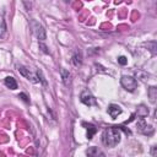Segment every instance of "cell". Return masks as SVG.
I'll return each instance as SVG.
<instances>
[{
    "label": "cell",
    "instance_id": "cell-18",
    "mask_svg": "<svg viewBox=\"0 0 157 157\" xmlns=\"http://www.w3.org/2000/svg\"><path fill=\"white\" fill-rule=\"evenodd\" d=\"M156 146H152V150H151V155H152V157H157V153H156Z\"/></svg>",
    "mask_w": 157,
    "mask_h": 157
},
{
    "label": "cell",
    "instance_id": "cell-15",
    "mask_svg": "<svg viewBox=\"0 0 157 157\" xmlns=\"http://www.w3.org/2000/svg\"><path fill=\"white\" fill-rule=\"evenodd\" d=\"M118 63H119L120 65H126V64H128V59H126L125 56H119V58H118Z\"/></svg>",
    "mask_w": 157,
    "mask_h": 157
},
{
    "label": "cell",
    "instance_id": "cell-13",
    "mask_svg": "<svg viewBox=\"0 0 157 157\" xmlns=\"http://www.w3.org/2000/svg\"><path fill=\"white\" fill-rule=\"evenodd\" d=\"M86 126H87V139L90 140V139H92V136L96 134L97 129H96L92 124H88V125H86Z\"/></svg>",
    "mask_w": 157,
    "mask_h": 157
},
{
    "label": "cell",
    "instance_id": "cell-3",
    "mask_svg": "<svg viewBox=\"0 0 157 157\" xmlns=\"http://www.w3.org/2000/svg\"><path fill=\"white\" fill-rule=\"evenodd\" d=\"M120 83H121V86H123L126 91H129V92H134L135 88L137 87V82H136V80H135L134 77H131V76H126V75L121 76V78H120Z\"/></svg>",
    "mask_w": 157,
    "mask_h": 157
},
{
    "label": "cell",
    "instance_id": "cell-9",
    "mask_svg": "<svg viewBox=\"0 0 157 157\" xmlns=\"http://www.w3.org/2000/svg\"><path fill=\"white\" fill-rule=\"evenodd\" d=\"M72 64L75 66H80L82 64V55L78 50H75L74 54H72Z\"/></svg>",
    "mask_w": 157,
    "mask_h": 157
},
{
    "label": "cell",
    "instance_id": "cell-19",
    "mask_svg": "<svg viewBox=\"0 0 157 157\" xmlns=\"http://www.w3.org/2000/svg\"><path fill=\"white\" fill-rule=\"evenodd\" d=\"M39 47L42 48V50H43L44 53H48V50H47V47H45L44 44H42V43H40V44H39Z\"/></svg>",
    "mask_w": 157,
    "mask_h": 157
},
{
    "label": "cell",
    "instance_id": "cell-11",
    "mask_svg": "<svg viewBox=\"0 0 157 157\" xmlns=\"http://www.w3.org/2000/svg\"><path fill=\"white\" fill-rule=\"evenodd\" d=\"M5 85H6L10 90H16V88H17V82H16V80H15L13 77H11V76H7V77L5 78Z\"/></svg>",
    "mask_w": 157,
    "mask_h": 157
},
{
    "label": "cell",
    "instance_id": "cell-1",
    "mask_svg": "<svg viewBox=\"0 0 157 157\" xmlns=\"http://www.w3.org/2000/svg\"><path fill=\"white\" fill-rule=\"evenodd\" d=\"M120 139H121L120 129H118L115 126L105 129L103 131V135H102V142L107 147H115L120 142Z\"/></svg>",
    "mask_w": 157,
    "mask_h": 157
},
{
    "label": "cell",
    "instance_id": "cell-12",
    "mask_svg": "<svg viewBox=\"0 0 157 157\" xmlns=\"http://www.w3.org/2000/svg\"><path fill=\"white\" fill-rule=\"evenodd\" d=\"M148 97H150V101L152 103L156 102V98H157V88L156 87H150L148 88Z\"/></svg>",
    "mask_w": 157,
    "mask_h": 157
},
{
    "label": "cell",
    "instance_id": "cell-6",
    "mask_svg": "<svg viewBox=\"0 0 157 157\" xmlns=\"http://www.w3.org/2000/svg\"><path fill=\"white\" fill-rule=\"evenodd\" d=\"M17 69H18V72H20L22 76H25L27 80H29V81H32V82H38V80L36 78L34 75H32V72L29 71V69L25 67L23 65H17Z\"/></svg>",
    "mask_w": 157,
    "mask_h": 157
},
{
    "label": "cell",
    "instance_id": "cell-2",
    "mask_svg": "<svg viewBox=\"0 0 157 157\" xmlns=\"http://www.w3.org/2000/svg\"><path fill=\"white\" fill-rule=\"evenodd\" d=\"M29 26L32 28V32L34 33V36L39 39V40H44L47 34H45V29L44 27L36 20H29Z\"/></svg>",
    "mask_w": 157,
    "mask_h": 157
},
{
    "label": "cell",
    "instance_id": "cell-8",
    "mask_svg": "<svg viewBox=\"0 0 157 157\" xmlns=\"http://www.w3.org/2000/svg\"><path fill=\"white\" fill-rule=\"evenodd\" d=\"M120 113H121V109H120L119 105H117V104H110V105L108 107V114H109L113 119H115Z\"/></svg>",
    "mask_w": 157,
    "mask_h": 157
},
{
    "label": "cell",
    "instance_id": "cell-4",
    "mask_svg": "<svg viewBox=\"0 0 157 157\" xmlns=\"http://www.w3.org/2000/svg\"><path fill=\"white\" fill-rule=\"evenodd\" d=\"M80 99H81V102H82L83 104H86V105H88V107H91V105H96V104H97L96 98L93 97V94H92L88 90H85V91L81 93Z\"/></svg>",
    "mask_w": 157,
    "mask_h": 157
},
{
    "label": "cell",
    "instance_id": "cell-10",
    "mask_svg": "<svg viewBox=\"0 0 157 157\" xmlns=\"http://www.w3.org/2000/svg\"><path fill=\"white\" fill-rule=\"evenodd\" d=\"M61 77H63L64 85H65V86H69L70 82H71V75H70V72H69L67 70L63 69V70H61Z\"/></svg>",
    "mask_w": 157,
    "mask_h": 157
},
{
    "label": "cell",
    "instance_id": "cell-20",
    "mask_svg": "<svg viewBox=\"0 0 157 157\" xmlns=\"http://www.w3.org/2000/svg\"><path fill=\"white\" fill-rule=\"evenodd\" d=\"M23 4H25L27 7H28V10H29V9H31V6H32V2H29V4H28V2H23Z\"/></svg>",
    "mask_w": 157,
    "mask_h": 157
},
{
    "label": "cell",
    "instance_id": "cell-7",
    "mask_svg": "<svg viewBox=\"0 0 157 157\" xmlns=\"http://www.w3.org/2000/svg\"><path fill=\"white\" fill-rule=\"evenodd\" d=\"M86 155H87V157H105L104 152H103L101 148L96 147V146H92V147H90V148L87 150Z\"/></svg>",
    "mask_w": 157,
    "mask_h": 157
},
{
    "label": "cell",
    "instance_id": "cell-16",
    "mask_svg": "<svg viewBox=\"0 0 157 157\" xmlns=\"http://www.w3.org/2000/svg\"><path fill=\"white\" fill-rule=\"evenodd\" d=\"M37 75H38V77H39L40 82H42L43 85H47V82H45V80H44V77H43V75H42V71H40V70H38V71H37Z\"/></svg>",
    "mask_w": 157,
    "mask_h": 157
},
{
    "label": "cell",
    "instance_id": "cell-17",
    "mask_svg": "<svg viewBox=\"0 0 157 157\" xmlns=\"http://www.w3.org/2000/svg\"><path fill=\"white\" fill-rule=\"evenodd\" d=\"M18 97H20V98H21L22 101H25L26 103H28V102H29V99L27 98V96H26L25 93H20V94H18Z\"/></svg>",
    "mask_w": 157,
    "mask_h": 157
},
{
    "label": "cell",
    "instance_id": "cell-5",
    "mask_svg": "<svg viewBox=\"0 0 157 157\" xmlns=\"http://www.w3.org/2000/svg\"><path fill=\"white\" fill-rule=\"evenodd\" d=\"M137 130H139V132H141L144 135H152L153 131H155L151 125H147L145 123V119L144 118H140L139 119V121H137Z\"/></svg>",
    "mask_w": 157,
    "mask_h": 157
},
{
    "label": "cell",
    "instance_id": "cell-14",
    "mask_svg": "<svg viewBox=\"0 0 157 157\" xmlns=\"http://www.w3.org/2000/svg\"><path fill=\"white\" fill-rule=\"evenodd\" d=\"M137 112H140V113H139V117H140V118H144V117H146V115L148 114V109H147L145 105H140V107L137 108Z\"/></svg>",
    "mask_w": 157,
    "mask_h": 157
}]
</instances>
